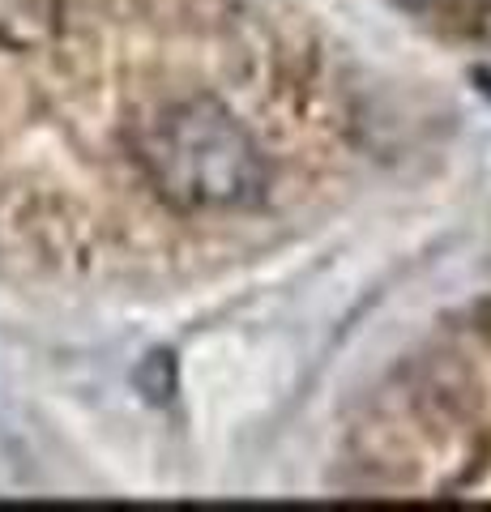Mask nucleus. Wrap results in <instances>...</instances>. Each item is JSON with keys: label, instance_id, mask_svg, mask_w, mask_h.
<instances>
[{"label": "nucleus", "instance_id": "obj_1", "mask_svg": "<svg viewBox=\"0 0 491 512\" xmlns=\"http://www.w3.org/2000/svg\"><path fill=\"white\" fill-rule=\"evenodd\" d=\"M133 150L150 184L180 210H248L269 184L257 137L210 94L158 107L141 120Z\"/></svg>", "mask_w": 491, "mask_h": 512}, {"label": "nucleus", "instance_id": "obj_2", "mask_svg": "<svg viewBox=\"0 0 491 512\" xmlns=\"http://www.w3.org/2000/svg\"><path fill=\"white\" fill-rule=\"evenodd\" d=\"M141 372L154 376V380H141V389H146L154 402H167V397L176 393V363H171V355H150Z\"/></svg>", "mask_w": 491, "mask_h": 512}, {"label": "nucleus", "instance_id": "obj_3", "mask_svg": "<svg viewBox=\"0 0 491 512\" xmlns=\"http://www.w3.org/2000/svg\"><path fill=\"white\" fill-rule=\"evenodd\" d=\"M410 9H423V5H436V0H406Z\"/></svg>", "mask_w": 491, "mask_h": 512}]
</instances>
